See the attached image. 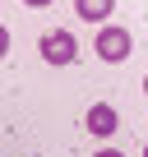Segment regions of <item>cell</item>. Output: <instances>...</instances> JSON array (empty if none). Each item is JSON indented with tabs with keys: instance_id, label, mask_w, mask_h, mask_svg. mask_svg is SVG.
Here are the masks:
<instances>
[{
	"instance_id": "6da1fadb",
	"label": "cell",
	"mask_w": 148,
	"mask_h": 157,
	"mask_svg": "<svg viewBox=\"0 0 148 157\" xmlns=\"http://www.w3.org/2000/svg\"><path fill=\"white\" fill-rule=\"evenodd\" d=\"M42 60L46 65H79V42H74V33L69 28H51V33H42Z\"/></svg>"
},
{
	"instance_id": "8992f818",
	"label": "cell",
	"mask_w": 148,
	"mask_h": 157,
	"mask_svg": "<svg viewBox=\"0 0 148 157\" xmlns=\"http://www.w3.org/2000/svg\"><path fill=\"white\" fill-rule=\"evenodd\" d=\"M23 5H33V10H46V5H56V0H23Z\"/></svg>"
},
{
	"instance_id": "ba28073f",
	"label": "cell",
	"mask_w": 148,
	"mask_h": 157,
	"mask_svg": "<svg viewBox=\"0 0 148 157\" xmlns=\"http://www.w3.org/2000/svg\"><path fill=\"white\" fill-rule=\"evenodd\" d=\"M143 93H148V74H143Z\"/></svg>"
},
{
	"instance_id": "3957f363",
	"label": "cell",
	"mask_w": 148,
	"mask_h": 157,
	"mask_svg": "<svg viewBox=\"0 0 148 157\" xmlns=\"http://www.w3.org/2000/svg\"><path fill=\"white\" fill-rule=\"evenodd\" d=\"M84 129H88L93 139H111V134L120 129L116 106H111V102H93V106H88V116H84Z\"/></svg>"
},
{
	"instance_id": "5b68a950",
	"label": "cell",
	"mask_w": 148,
	"mask_h": 157,
	"mask_svg": "<svg viewBox=\"0 0 148 157\" xmlns=\"http://www.w3.org/2000/svg\"><path fill=\"white\" fill-rule=\"evenodd\" d=\"M5 56H10V28L0 23V60H5Z\"/></svg>"
},
{
	"instance_id": "52a82bcc",
	"label": "cell",
	"mask_w": 148,
	"mask_h": 157,
	"mask_svg": "<svg viewBox=\"0 0 148 157\" xmlns=\"http://www.w3.org/2000/svg\"><path fill=\"white\" fill-rule=\"evenodd\" d=\"M93 157H125V152H116V148H102V152H93Z\"/></svg>"
},
{
	"instance_id": "277c9868",
	"label": "cell",
	"mask_w": 148,
	"mask_h": 157,
	"mask_svg": "<svg viewBox=\"0 0 148 157\" xmlns=\"http://www.w3.org/2000/svg\"><path fill=\"white\" fill-rule=\"evenodd\" d=\"M111 10H116V0H74V14L84 23H107Z\"/></svg>"
},
{
	"instance_id": "7a4b0ae2",
	"label": "cell",
	"mask_w": 148,
	"mask_h": 157,
	"mask_svg": "<svg viewBox=\"0 0 148 157\" xmlns=\"http://www.w3.org/2000/svg\"><path fill=\"white\" fill-rule=\"evenodd\" d=\"M130 51H134V42H130V33H125V28H116V23H111V28H102V33H97V56H102L107 65H120Z\"/></svg>"
},
{
	"instance_id": "9c48e42d",
	"label": "cell",
	"mask_w": 148,
	"mask_h": 157,
	"mask_svg": "<svg viewBox=\"0 0 148 157\" xmlns=\"http://www.w3.org/2000/svg\"><path fill=\"white\" fill-rule=\"evenodd\" d=\"M143 157H148V143H143Z\"/></svg>"
}]
</instances>
